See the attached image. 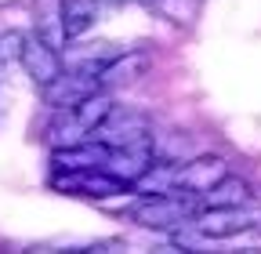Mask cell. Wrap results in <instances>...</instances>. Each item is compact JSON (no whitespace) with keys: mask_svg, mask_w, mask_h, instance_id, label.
Instances as JSON below:
<instances>
[{"mask_svg":"<svg viewBox=\"0 0 261 254\" xmlns=\"http://www.w3.org/2000/svg\"><path fill=\"white\" fill-rule=\"evenodd\" d=\"M149 51H120V55H113L106 66H102V73H98V80H102V87L109 91V87H120V84H135L145 69H149Z\"/></svg>","mask_w":261,"mask_h":254,"instance_id":"11","label":"cell"},{"mask_svg":"<svg viewBox=\"0 0 261 254\" xmlns=\"http://www.w3.org/2000/svg\"><path fill=\"white\" fill-rule=\"evenodd\" d=\"M113 106H116L113 94L102 87V91H94V94H87V98L65 106V109H55V120L47 123L44 142L51 149H58V145H73V142L94 138L98 127L106 123V116L113 113Z\"/></svg>","mask_w":261,"mask_h":254,"instance_id":"1","label":"cell"},{"mask_svg":"<svg viewBox=\"0 0 261 254\" xmlns=\"http://www.w3.org/2000/svg\"><path fill=\"white\" fill-rule=\"evenodd\" d=\"M149 135H152V127H149V116L145 113L113 106V113L106 116V123L98 127L94 138H102L109 145H127V142H145Z\"/></svg>","mask_w":261,"mask_h":254,"instance_id":"8","label":"cell"},{"mask_svg":"<svg viewBox=\"0 0 261 254\" xmlns=\"http://www.w3.org/2000/svg\"><path fill=\"white\" fill-rule=\"evenodd\" d=\"M58 15H62L65 40H84L91 29H94L98 15H102V0H62Z\"/></svg>","mask_w":261,"mask_h":254,"instance_id":"10","label":"cell"},{"mask_svg":"<svg viewBox=\"0 0 261 254\" xmlns=\"http://www.w3.org/2000/svg\"><path fill=\"white\" fill-rule=\"evenodd\" d=\"M116 4H135V0H116Z\"/></svg>","mask_w":261,"mask_h":254,"instance_id":"17","label":"cell"},{"mask_svg":"<svg viewBox=\"0 0 261 254\" xmlns=\"http://www.w3.org/2000/svg\"><path fill=\"white\" fill-rule=\"evenodd\" d=\"M149 4L174 26H189L196 18V11H200V0H149Z\"/></svg>","mask_w":261,"mask_h":254,"instance_id":"14","label":"cell"},{"mask_svg":"<svg viewBox=\"0 0 261 254\" xmlns=\"http://www.w3.org/2000/svg\"><path fill=\"white\" fill-rule=\"evenodd\" d=\"M22 44H25V33H18V29H8V33H0V66H8V62H18Z\"/></svg>","mask_w":261,"mask_h":254,"instance_id":"15","label":"cell"},{"mask_svg":"<svg viewBox=\"0 0 261 254\" xmlns=\"http://www.w3.org/2000/svg\"><path fill=\"white\" fill-rule=\"evenodd\" d=\"M109 156V142L102 138H84L73 145L51 149V167L55 171H80V167H102Z\"/></svg>","mask_w":261,"mask_h":254,"instance_id":"9","label":"cell"},{"mask_svg":"<svg viewBox=\"0 0 261 254\" xmlns=\"http://www.w3.org/2000/svg\"><path fill=\"white\" fill-rule=\"evenodd\" d=\"M94 91H102V80H98V73H87V69H69V66H62V73L40 87V98L47 109H65V106H73L80 98H87V94Z\"/></svg>","mask_w":261,"mask_h":254,"instance_id":"6","label":"cell"},{"mask_svg":"<svg viewBox=\"0 0 261 254\" xmlns=\"http://www.w3.org/2000/svg\"><path fill=\"white\" fill-rule=\"evenodd\" d=\"M196 214V196L178 193V189H160V193H145L135 207H130V221L152 233H174Z\"/></svg>","mask_w":261,"mask_h":254,"instance_id":"2","label":"cell"},{"mask_svg":"<svg viewBox=\"0 0 261 254\" xmlns=\"http://www.w3.org/2000/svg\"><path fill=\"white\" fill-rule=\"evenodd\" d=\"M47 185L55 189V193H62V196H84V200H109V196L127 193V185L120 178H113L109 171H102V167L51 171V182Z\"/></svg>","mask_w":261,"mask_h":254,"instance_id":"4","label":"cell"},{"mask_svg":"<svg viewBox=\"0 0 261 254\" xmlns=\"http://www.w3.org/2000/svg\"><path fill=\"white\" fill-rule=\"evenodd\" d=\"M11 4H18V0H0V8H11Z\"/></svg>","mask_w":261,"mask_h":254,"instance_id":"16","label":"cell"},{"mask_svg":"<svg viewBox=\"0 0 261 254\" xmlns=\"http://www.w3.org/2000/svg\"><path fill=\"white\" fill-rule=\"evenodd\" d=\"M18 62H22V69H25V77L37 84V87H44V84H51L58 73H62V51L58 47H51L44 37H25V44H22V55H18Z\"/></svg>","mask_w":261,"mask_h":254,"instance_id":"7","label":"cell"},{"mask_svg":"<svg viewBox=\"0 0 261 254\" xmlns=\"http://www.w3.org/2000/svg\"><path fill=\"white\" fill-rule=\"evenodd\" d=\"M225 174H228V160H225V156L203 153V156H192V160L171 164V189L203 200V193H207L214 182H221Z\"/></svg>","mask_w":261,"mask_h":254,"instance_id":"5","label":"cell"},{"mask_svg":"<svg viewBox=\"0 0 261 254\" xmlns=\"http://www.w3.org/2000/svg\"><path fill=\"white\" fill-rule=\"evenodd\" d=\"M250 185L243 182V178H232V174H225L221 182H214L207 193H203V200L207 204H250Z\"/></svg>","mask_w":261,"mask_h":254,"instance_id":"13","label":"cell"},{"mask_svg":"<svg viewBox=\"0 0 261 254\" xmlns=\"http://www.w3.org/2000/svg\"><path fill=\"white\" fill-rule=\"evenodd\" d=\"M58 4L62 0H40V8H37V29L33 33L44 37L51 47H65V33H62V15H58Z\"/></svg>","mask_w":261,"mask_h":254,"instance_id":"12","label":"cell"},{"mask_svg":"<svg viewBox=\"0 0 261 254\" xmlns=\"http://www.w3.org/2000/svg\"><path fill=\"white\" fill-rule=\"evenodd\" d=\"M254 225H257V214L250 211V204H207L203 211L192 214V229L211 243L243 236Z\"/></svg>","mask_w":261,"mask_h":254,"instance_id":"3","label":"cell"}]
</instances>
